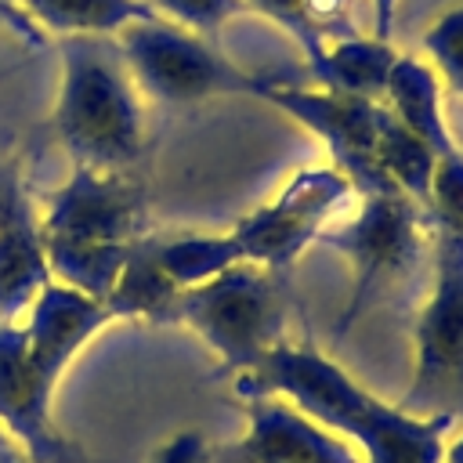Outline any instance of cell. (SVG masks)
Returning <instances> with one entry per match:
<instances>
[{
    "label": "cell",
    "instance_id": "obj_16",
    "mask_svg": "<svg viewBox=\"0 0 463 463\" xmlns=\"http://www.w3.org/2000/svg\"><path fill=\"white\" fill-rule=\"evenodd\" d=\"M177 282L159 268L156 250H152V232L134 239L127 246L123 268L109 289V297L101 300L105 311L112 315V322L119 318H145V322H170L174 300H177Z\"/></svg>",
    "mask_w": 463,
    "mask_h": 463
},
{
    "label": "cell",
    "instance_id": "obj_6",
    "mask_svg": "<svg viewBox=\"0 0 463 463\" xmlns=\"http://www.w3.org/2000/svg\"><path fill=\"white\" fill-rule=\"evenodd\" d=\"M116 47L123 54V65L137 94H148L152 101H166V105H195L224 94L253 98L260 80L239 69L206 36L177 22H166L159 14L123 25L116 33Z\"/></svg>",
    "mask_w": 463,
    "mask_h": 463
},
{
    "label": "cell",
    "instance_id": "obj_10",
    "mask_svg": "<svg viewBox=\"0 0 463 463\" xmlns=\"http://www.w3.org/2000/svg\"><path fill=\"white\" fill-rule=\"evenodd\" d=\"M246 434L217 445L213 463H365L362 452L279 394H239Z\"/></svg>",
    "mask_w": 463,
    "mask_h": 463
},
{
    "label": "cell",
    "instance_id": "obj_20",
    "mask_svg": "<svg viewBox=\"0 0 463 463\" xmlns=\"http://www.w3.org/2000/svg\"><path fill=\"white\" fill-rule=\"evenodd\" d=\"M423 61L438 72L441 87L463 98V4L441 11L423 33Z\"/></svg>",
    "mask_w": 463,
    "mask_h": 463
},
{
    "label": "cell",
    "instance_id": "obj_14",
    "mask_svg": "<svg viewBox=\"0 0 463 463\" xmlns=\"http://www.w3.org/2000/svg\"><path fill=\"white\" fill-rule=\"evenodd\" d=\"M51 282L40 221L18 195H0V318L22 322L36 293Z\"/></svg>",
    "mask_w": 463,
    "mask_h": 463
},
{
    "label": "cell",
    "instance_id": "obj_25",
    "mask_svg": "<svg viewBox=\"0 0 463 463\" xmlns=\"http://www.w3.org/2000/svg\"><path fill=\"white\" fill-rule=\"evenodd\" d=\"M394 14H398V0H373V36L391 40Z\"/></svg>",
    "mask_w": 463,
    "mask_h": 463
},
{
    "label": "cell",
    "instance_id": "obj_13",
    "mask_svg": "<svg viewBox=\"0 0 463 463\" xmlns=\"http://www.w3.org/2000/svg\"><path fill=\"white\" fill-rule=\"evenodd\" d=\"M380 101L438 159L463 152V145L456 141V134L449 127V116H445V87H441L438 72L420 54H398L394 58Z\"/></svg>",
    "mask_w": 463,
    "mask_h": 463
},
{
    "label": "cell",
    "instance_id": "obj_21",
    "mask_svg": "<svg viewBox=\"0 0 463 463\" xmlns=\"http://www.w3.org/2000/svg\"><path fill=\"white\" fill-rule=\"evenodd\" d=\"M427 224L430 232L463 242V152L434 163L430 192H427Z\"/></svg>",
    "mask_w": 463,
    "mask_h": 463
},
{
    "label": "cell",
    "instance_id": "obj_8",
    "mask_svg": "<svg viewBox=\"0 0 463 463\" xmlns=\"http://www.w3.org/2000/svg\"><path fill=\"white\" fill-rule=\"evenodd\" d=\"M253 98L282 109L289 119L311 130L326 145L333 166L354 184L358 195L398 192L380 166V130L387 119L383 101L347 98V94L322 90L315 83L304 87V83H279V80H257Z\"/></svg>",
    "mask_w": 463,
    "mask_h": 463
},
{
    "label": "cell",
    "instance_id": "obj_7",
    "mask_svg": "<svg viewBox=\"0 0 463 463\" xmlns=\"http://www.w3.org/2000/svg\"><path fill=\"white\" fill-rule=\"evenodd\" d=\"M358 199L354 184L329 163V166H300L289 181L257 210L232 224V235L242 250L246 264L286 271L297 257L318 242V235L351 210Z\"/></svg>",
    "mask_w": 463,
    "mask_h": 463
},
{
    "label": "cell",
    "instance_id": "obj_22",
    "mask_svg": "<svg viewBox=\"0 0 463 463\" xmlns=\"http://www.w3.org/2000/svg\"><path fill=\"white\" fill-rule=\"evenodd\" d=\"M159 18L177 22L199 36H213L224 22L246 11L242 0H145Z\"/></svg>",
    "mask_w": 463,
    "mask_h": 463
},
{
    "label": "cell",
    "instance_id": "obj_19",
    "mask_svg": "<svg viewBox=\"0 0 463 463\" xmlns=\"http://www.w3.org/2000/svg\"><path fill=\"white\" fill-rule=\"evenodd\" d=\"M434 163H438V156H434L420 137H412V134L387 112L383 130H380V166H383L387 181H391L402 195H409L423 213H427V192H430Z\"/></svg>",
    "mask_w": 463,
    "mask_h": 463
},
{
    "label": "cell",
    "instance_id": "obj_23",
    "mask_svg": "<svg viewBox=\"0 0 463 463\" xmlns=\"http://www.w3.org/2000/svg\"><path fill=\"white\" fill-rule=\"evenodd\" d=\"M242 4H246V11H260L268 22L282 25V29L297 40V47L304 51V58H311V54L322 47V40H329V36L315 25L311 0H242Z\"/></svg>",
    "mask_w": 463,
    "mask_h": 463
},
{
    "label": "cell",
    "instance_id": "obj_26",
    "mask_svg": "<svg viewBox=\"0 0 463 463\" xmlns=\"http://www.w3.org/2000/svg\"><path fill=\"white\" fill-rule=\"evenodd\" d=\"M0 463H33L25 452H22V445L0 427Z\"/></svg>",
    "mask_w": 463,
    "mask_h": 463
},
{
    "label": "cell",
    "instance_id": "obj_11",
    "mask_svg": "<svg viewBox=\"0 0 463 463\" xmlns=\"http://www.w3.org/2000/svg\"><path fill=\"white\" fill-rule=\"evenodd\" d=\"M112 326V315L105 311L101 300L69 289L61 282H47L36 300L29 304L25 318H22V333H25V347H29V362L40 376V383L54 394L65 369L72 365V358L105 329Z\"/></svg>",
    "mask_w": 463,
    "mask_h": 463
},
{
    "label": "cell",
    "instance_id": "obj_1",
    "mask_svg": "<svg viewBox=\"0 0 463 463\" xmlns=\"http://www.w3.org/2000/svg\"><path fill=\"white\" fill-rule=\"evenodd\" d=\"M235 394H279L351 441L365 463H441L452 416H412L365 391L311 340H282L257 369L235 376Z\"/></svg>",
    "mask_w": 463,
    "mask_h": 463
},
{
    "label": "cell",
    "instance_id": "obj_3",
    "mask_svg": "<svg viewBox=\"0 0 463 463\" xmlns=\"http://www.w3.org/2000/svg\"><path fill=\"white\" fill-rule=\"evenodd\" d=\"M318 242L351 264V297L340 315L344 336L376 297H391L412 282L423 253L430 250V224L409 195L369 192L358 195L354 210L340 213Z\"/></svg>",
    "mask_w": 463,
    "mask_h": 463
},
{
    "label": "cell",
    "instance_id": "obj_17",
    "mask_svg": "<svg viewBox=\"0 0 463 463\" xmlns=\"http://www.w3.org/2000/svg\"><path fill=\"white\" fill-rule=\"evenodd\" d=\"M152 250H156L159 268L177 282V289L203 286L217 279L221 271L246 264L232 228L228 232H181V235L152 232Z\"/></svg>",
    "mask_w": 463,
    "mask_h": 463
},
{
    "label": "cell",
    "instance_id": "obj_2",
    "mask_svg": "<svg viewBox=\"0 0 463 463\" xmlns=\"http://www.w3.org/2000/svg\"><path fill=\"white\" fill-rule=\"evenodd\" d=\"M51 123L76 166L130 170L145 145V119L116 40H61V80Z\"/></svg>",
    "mask_w": 463,
    "mask_h": 463
},
{
    "label": "cell",
    "instance_id": "obj_15",
    "mask_svg": "<svg viewBox=\"0 0 463 463\" xmlns=\"http://www.w3.org/2000/svg\"><path fill=\"white\" fill-rule=\"evenodd\" d=\"M402 51H394L391 40L380 36H362V33H344L322 40V47L307 58V76L315 87L347 94V98H365L380 101L391 65Z\"/></svg>",
    "mask_w": 463,
    "mask_h": 463
},
{
    "label": "cell",
    "instance_id": "obj_4",
    "mask_svg": "<svg viewBox=\"0 0 463 463\" xmlns=\"http://www.w3.org/2000/svg\"><path fill=\"white\" fill-rule=\"evenodd\" d=\"M170 322L188 326L217 354L224 376H242L286 340V300L268 268L235 264L203 286L181 289Z\"/></svg>",
    "mask_w": 463,
    "mask_h": 463
},
{
    "label": "cell",
    "instance_id": "obj_12",
    "mask_svg": "<svg viewBox=\"0 0 463 463\" xmlns=\"http://www.w3.org/2000/svg\"><path fill=\"white\" fill-rule=\"evenodd\" d=\"M51 391L40 383L22 322L0 318V427L22 445L33 463L65 459V441L51 420Z\"/></svg>",
    "mask_w": 463,
    "mask_h": 463
},
{
    "label": "cell",
    "instance_id": "obj_24",
    "mask_svg": "<svg viewBox=\"0 0 463 463\" xmlns=\"http://www.w3.org/2000/svg\"><path fill=\"white\" fill-rule=\"evenodd\" d=\"M210 452H213V445L206 441V434L192 427V430H177L174 438H166L152 452L148 463H213Z\"/></svg>",
    "mask_w": 463,
    "mask_h": 463
},
{
    "label": "cell",
    "instance_id": "obj_5",
    "mask_svg": "<svg viewBox=\"0 0 463 463\" xmlns=\"http://www.w3.org/2000/svg\"><path fill=\"white\" fill-rule=\"evenodd\" d=\"M398 409L463 420V242L430 232V289L412 326V376Z\"/></svg>",
    "mask_w": 463,
    "mask_h": 463
},
{
    "label": "cell",
    "instance_id": "obj_18",
    "mask_svg": "<svg viewBox=\"0 0 463 463\" xmlns=\"http://www.w3.org/2000/svg\"><path fill=\"white\" fill-rule=\"evenodd\" d=\"M54 36H116L123 25L156 14L145 0H18Z\"/></svg>",
    "mask_w": 463,
    "mask_h": 463
},
{
    "label": "cell",
    "instance_id": "obj_9",
    "mask_svg": "<svg viewBox=\"0 0 463 463\" xmlns=\"http://www.w3.org/2000/svg\"><path fill=\"white\" fill-rule=\"evenodd\" d=\"M40 232L58 239L130 246L134 239L148 235L145 192L127 170L72 166V177L47 195Z\"/></svg>",
    "mask_w": 463,
    "mask_h": 463
},
{
    "label": "cell",
    "instance_id": "obj_27",
    "mask_svg": "<svg viewBox=\"0 0 463 463\" xmlns=\"http://www.w3.org/2000/svg\"><path fill=\"white\" fill-rule=\"evenodd\" d=\"M441 463H463V434H456L452 441H445V456Z\"/></svg>",
    "mask_w": 463,
    "mask_h": 463
}]
</instances>
